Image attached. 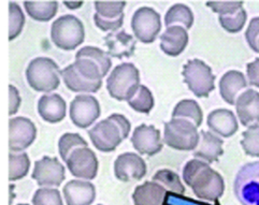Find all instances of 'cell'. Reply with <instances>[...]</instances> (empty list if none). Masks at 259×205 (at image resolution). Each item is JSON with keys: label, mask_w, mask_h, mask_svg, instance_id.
<instances>
[{"label": "cell", "mask_w": 259, "mask_h": 205, "mask_svg": "<svg viewBox=\"0 0 259 205\" xmlns=\"http://www.w3.org/2000/svg\"><path fill=\"white\" fill-rule=\"evenodd\" d=\"M74 69L90 82H102L112 67L109 54L96 46H84L75 53Z\"/></svg>", "instance_id": "cell-4"}, {"label": "cell", "mask_w": 259, "mask_h": 205, "mask_svg": "<svg viewBox=\"0 0 259 205\" xmlns=\"http://www.w3.org/2000/svg\"><path fill=\"white\" fill-rule=\"evenodd\" d=\"M236 109L243 126L259 124V92L247 89L241 93L236 100Z\"/></svg>", "instance_id": "cell-20"}, {"label": "cell", "mask_w": 259, "mask_h": 205, "mask_svg": "<svg viewBox=\"0 0 259 205\" xmlns=\"http://www.w3.org/2000/svg\"><path fill=\"white\" fill-rule=\"evenodd\" d=\"M32 205H64V200L57 188H39L33 193Z\"/></svg>", "instance_id": "cell-36"}, {"label": "cell", "mask_w": 259, "mask_h": 205, "mask_svg": "<svg viewBox=\"0 0 259 205\" xmlns=\"http://www.w3.org/2000/svg\"><path fill=\"white\" fill-rule=\"evenodd\" d=\"M163 205H221V204L219 201L214 202V204H209L205 202H200L191 198H187V196H184L183 194L167 192L165 200H163Z\"/></svg>", "instance_id": "cell-40"}, {"label": "cell", "mask_w": 259, "mask_h": 205, "mask_svg": "<svg viewBox=\"0 0 259 205\" xmlns=\"http://www.w3.org/2000/svg\"><path fill=\"white\" fill-rule=\"evenodd\" d=\"M66 167L76 179L92 181L98 174V159L96 153L89 146H82L74 149L67 160Z\"/></svg>", "instance_id": "cell-12"}, {"label": "cell", "mask_w": 259, "mask_h": 205, "mask_svg": "<svg viewBox=\"0 0 259 205\" xmlns=\"http://www.w3.org/2000/svg\"><path fill=\"white\" fill-rule=\"evenodd\" d=\"M200 134V140L197 145L198 148L195 150L194 156L197 159L206 161V164L218 161L224 153L223 140L210 131L202 130Z\"/></svg>", "instance_id": "cell-24"}, {"label": "cell", "mask_w": 259, "mask_h": 205, "mask_svg": "<svg viewBox=\"0 0 259 205\" xmlns=\"http://www.w3.org/2000/svg\"><path fill=\"white\" fill-rule=\"evenodd\" d=\"M168 191L156 182H145L137 186L133 194L135 205H163Z\"/></svg>", "instance_id": "cell-27"}, {"label": "cell", "mask_w": 259, "mask_h": 205, "mask_svg": "<svg viewBox=\"0 0 259 205\" xmlns=\"http://www.w3.org/2000/svg\"><path fill=\"white\" fill-rule=\"evenodd\" d=\"M101 114L99 101L92 95H77L70 102L69 117L74 126L86 129L95 124Z\"/></svg>", "instance_id": "cell-13"}, {"label": "cell", "mask_w": 259, "mask_h": 205, "mask_svg": "<svg viewBox=\"0 0 259 205\" xmlns=\"http://www.w3.org/2000/svg\"><path fill=\"white\" fill-rule=\"evenodd\" d=\"M194 24V14L185 5L178 4L172 6L165 16V25L168 27L181 26L184 29H191Z\"/></svg>", "instance_id": "cell-29"}, {"label": "cell", "mask_w": 259, "mask_h": 205, "mask_svg": "<svg viewBox=\"0 0 259 205\" xmlns=\"http://www.w3.org/2000/svg\"><path fill=\"white\" fill-rule=\"evenodd\" d=\"M153 182H156L161 185L168 192L177 193V194H184L185 187L181 182L180 176L172 172L171 170L162 169L157 171L153 176Z\"/></svg>", "instance_id": "cell-32"}, {"label": "cell", "mask_w": 259, "mask_h": 205, "mask_svg": "<svg viewBox=\"0 0 259 205\" xmlns=\"http://www.w3.org/2000/svg\"><path fill=\"white\" fill-rule=\"evenodd\" d=\"M94 23L102 31H117L124 23L126 2H95Z\"/></svg>", "instance_id": "cell-15"}, {"label": "cell", "mask_w": 259, "mask_h": 205, "mask_svg": "<svg viewBox=\"0 0 259 205\" xmlns=\"http://www.w3.org/2000/svg\"><path fill=\"white\" fill-rule=\"evenodd\" d=\"M25 14L22 8L14 2L9 4V41L19 37L25 26Z\"/></svg>", "instance_id": "cell-35"}, {"label": "cell", "mask_w": 259, "mask_h": 205, "mask_svg": "<svg viewBox=\"0 0 259 205\" xmlns=\"http://www.w3.org/2000/svg\"><path fill=\"white\" fill-rule=\"evenodd\" d=\"M183 179L197 198L218 202L225 191V182L209 164L199 159L188 161L183 169Z\"/></svg>", "instance_id": "cell-1"}, {"label": "cell", "mask_w": 259, "mask_h": 205, "mask_svg": "<svg viewBox=\"0 0 259 205\" xmlns=\"http://www.w3.org/2000/svg\"><path fill=\"white\" fill-rule=\"evenodd\" d=\"M98 205H102V204H98Z\"/></svg>", "instance_id": "cell-47"}, {"label": "cell", "mask_w": 259, "mask_h": 205, "mask_svg": "<svg viewBox=\"0 0 259 205\" xmlns=\"http://www.w3.org/2000/svg\"><path fill=\"white\" fill-rule=\"evenodd\" d=\"M37 110L39 116L49 124L63 122L68 111L65 99L55 92L42 95L38 101Z\"/></svg>", "instance_id": "cell-18"}, {"label": "cell", "mask_w": 259, "mask_h": 205, "mask_svg": "<svg viewBox=\"0 0 259 205\" xmlns=\"http://www.w3.org/2000/svg\"><path fill=\"white\" fill-rule=\"evenodd\" d=\"M234 191L242 205H259V161L240 168L235 178Z\"/></svg>", "instance_id": "cell-9"}, {"label": "cell", "mask_w": 259, "mask_h": 205, "mask_svg": "<svg viewBox=\"0 0 259 205\" xmlns=\"http://www.w3.org/2000/svg\"><path fill=\"white\" fill-rule=\"evenodd\" d=\"M128 105L136 112L149 114L154 108V97L148 87H145L144 85H140L135 95L128 100Z\"/></svg>", "instance_id": "cell-33"}, {"label": "cell", "mask_w": 259, "mask_h": 205, "mask_svg": "<svg viewBox=\"0 0 259 205\" xmlns=\"http://www.w3.org/2000/svg\"><path fill=\"white\" fill-rule=\"evenodd\" d=\"M198 128L189 121L182 118H172L165 124L163 142L177 150H193L199 143Z\"/></svg>", "instance_id": "cell-7"}, {"label": "cell", "mask_w": 259, "mask_h": 205, "mask_svg": "<svg viewBox=\"0 0 259 205\" xmlns=\"http://www.w3.org/2000/svg\"><path fill=\"white\" fill-rule=\"evenodd\" d=\"M247 83L242 72L237 70H230L222 76L220 81V92L222 98L228 105H236L239 92L246 88Z\"/></svg>", "instance_id": "cell-25"}, {"label": "cell", "mask_w": 259, "mask_h": 205, "mask_svg": "<svg viewBox=\"0 0 259 205\" xmlns=\"http://www.w3.org/2000/svg\"><path fill=\"white\" fill-rule=\"evenodd\" d=\"M140 86V72L131 63H123L111 71L107 79L110 96L118 101H128Z\"/></svg>", "instance_id": "cell-6"}, {"label": "cell", "mask_w": 259, "mask_h": 205, "mask_svg": "<svg viewBox=\"0 0 259 205\" xmlns=\"http://www.w3.org/2000/svg\"><path fill=\"white\" fill-rule=\"evenodd\" d=\"M114 174L120 182L140 181L146 174V164L137 153L124 152L114 162Z\"/></svg>", "instance_id": "cell-16"}, {"label": "cell", "mask_w": 259, "mask_h": 205, "mask_svg": "<svg viewBox=\"0 0 259 205\" xmlns=\"http://www.w3.org/2000/svg\"><path fill=\"white\" fill-rule=\"evenodd\" d=\"M63 198L67 205H92L96 199V188L89 181L72 179L64 186Z\"/></svg>", "instance_id": "cell-19"}, {"label": "cell", "mask_w": 259, "mask_h": 205, "mask_svg": "<svg viewBox=\"0 0 259 205\" xmlns=\"http://www.w3.org/2000/svg\"><path fill=\"white\" fill-rule=\"evenodd\" d=\"M206 6L220 15H229L242 9L243 2H208Z\"/></svg>", "instance_id": "cell-39"}, {"label": "cell", "mask_w": 259, "mask_h": 205, "mask_svg": "<svg viewBox=\"0 0 259 205\" xmlns=\"http://www.w3.org/2000/svg\"><path fill=\"white\" fill-rule=\"evenodd\" d=\"M172 118L186 119V121L192 122L198 128L202 123L203 114L201 108L195 100L185 99L180 101L176 106L174 112H172Z\"/></svg>", "instance_id": "cell-30"}, {"label": "cell", "mask_w": 259, "mask_h": 205, "mask_svg": "<svg viewBox=\"0 0 259 205\" xmlns=\"http://www.w3.org/2000/svg\"><path fill=\"white\" fill-rule=\"evenodd\" d=\"M256 53H259V39L257 41V46H256Z\"/></svg>", "instance_id": "cell-45"}, {"label": "cell", "mask_w": 259, "mask_h": 205, "mask_svg": "<svg viewBox=\"0 0 259 205\" xmlns=\"http://www.w3.org/2000/svg\"><path fill=\"white\" fill-rule=\"evenodd\" d=\"M131 122L122 114H112L89 130L93 145L102 152H111L126 140L131 132Z\"/></svg>", "instance_id": "cell-2"}, {"label": "cell", "mask_w": 259, "mask_h": 205, "mask_svg": "<svg viewBox=\"0 0 259 205\" xmlns=\"http://www.w3.org/2000/svg\"><path fill=\"white\" fill-rule=\"evenodd\" d=\"M23 5L29 18L37 22H50L55 18L58 11V3L55 0L24 2Z\"/></svg>", "instance_id": "cell-28"}, {"label": "cell", "mask_w": 259, "mask_h": 205, "mask_svg": "<svg viewBox=\"0 0 259 205\" xmlns=\"http://www.w3.org/2000/svg\"><path fill=\"white\" fill-rule=\"evenodd\" d=\"M246 72L249 84L259 88V58H256L253 63L247 64Z\"/></svg>", "instance_id": "cell-43"}, {"label": "cell", "mask_w": 259, "mask_h": 205, "mask_svg": "<svg viewBox=\"0 0 259 205\" xmlns=\"http://www.w3.org/2000/svg\"><path fill=\"white\" fill-rule=\"evenodd\" d=\"M108 54L113 58H129L136 49V40L125 30L110 32L105 38Z\"/></svg>", "instance_id": "cell-21"}, {"label": "cell", "mask_w": 259, "mask_h": 205, "mask_svg": "<svg viewBox=\"0 0 259 205\" xmlns=\"http://www.w3.org/2000/svg\"><path fill=\"white\" fill-rule=\"evenodd\" d=\"M247 19L246 11L243 9L229 15H220L221 26L230 33H237L242 30Z\"/></svg>", "instance_id": "cell-38"}, {"label": "cell", "mask_w": 259, "mask_h": 205, "mask_svg": "<svg viewBox=\"0 0 259 205\" xmlns=\"http://www.w3.org/2000/svg\"><path fill=\"white\" fill-rule=\"evenodd\" d=\"M182 74L187 87L198 98L209 97L215 88L212 69L200 59L188 61L183 67Z\"/></svg>", "instance_id": "cell-8"}, {"label": "cell", "mask_w": 259, "mask_h": 205, "mask_svg": "<svg viewBox=\"0 0 259 205\" xmlns=\"http://www.w3.org/2000/svg\"><path fill=\"white\" fill-rule=\"evenodd\" d=\"M245 38L249 47L256 53L257 41L259 39V18H254L249 22V25L245 32Z\"/></svg>", "instance_id": "cell-42"}, {"label": "cell", "mask_w": 259, "mask_h": 205, "mask_svg": "<svg viewBox=\"0 0 259 205\" xmlns=\"http://www.w3.org/2000/svg\"><path fill=\"white\" fill-rule=\"evenodd\" d=\"M62 81L69 90L80 93V95L82 93L90 95V93L97 92L102 86V82H90L84 79L82 75L77 73L72 64L62 70Z\"/></svg>", "instance_id": "cell-26"}, {"label": "cell", "mask_w": 259, "mask_h": 205, "mask_svg": "<svg viewBox=\"0 0 259 205\" xmlns=\"http://www.w3.org/2000/svg\"><path fill=\"white\" fill-rule=\"evenodd\" d=\"M29 87L34 91L51 93L56 90L62 82V70L50 57H36L30 61L25 71Z\"/></svg>", "instance_id": "cell-3"}, {"label": "cell", "mask_w": 259, "mask_h": 205, "mask_svg": "<svg viewBox=\"0 0 259 205\" xmlns=\"http://www.w3.org/2000/svg\"><path fill=\"white\" fill-rule=\"evenodd\" d=\"M188 44L187 30L181 26L168 27L160 36V48L169 56H179Z\"/></svg>", "instance_id": "cell-23"}, {"label": "cell", "mask_w": 259, "mask_h": 205, "mask_svg": "<svg viewBox=\"0 0 259 205\" xmlns=\"http://www.w3.org/2000/svg\"><path fill=\"white\" fill-rule=\"evenodd\" d=\"M30 169V159L25 151L9 153V181L16 182L27 176Z\"/></svg>", "instance_id": "cell-31"}, {"label": "cell", "mask_w": 259, "mask_h": 205, "mask_svg": "<svg viewBox=\"0 0 259 205\" xmlns=\"http://www.w3.org/2000/svg\"><path fill=\"white\" fill-rule=\"evenodd\" d=\"M242 148L247 156L259 157V124L251 125L242 133Z\"/></svg>", "instance_id": "cell-37"}, {"label": "cell", "mask_w": 259, "mask_h": 205, "mask_svg": "<svg viewBox=\"0 0 259 205\" xmlns=\"http://www.w3.org/2000/svg\"><path fill=\"white\" fill-rule=\"evenodd\" d=\"M132 28L135 37L142 43H153L161 29L160 14L149 7L139 8L132 19Z\"/></svg>", "instance_id": "cell-10"}, {"label": "cell", "mask_w": 259, "mask_h": 205, "mask_svg": "<svg viewBox=\"0 0 259 205\" xmlns=\"http://www.w3.org/2000/svg\"><path fill=\"white\" fill-rule=\"evenodd\" d=\"M82 146H89V144L79 133L66 132L58 140V153L65 162L74 149Z\"/></svg>", "instance_id": "cell-34"}, {"label": "cell", "mask_w": 259, "mask_h": 205, "mask_svg": "<svg viewBox=\"0 0 259 205\" xmlns=\"http://www.w3.org/2000/svg\"><path fill=\"white\" fill-rule=\"evenodd\" d=\"M16 205H29V204H26V203H19V204H16Z\"/></svg>", "instance_id": "cell-46"}, {"label": "cell", "mask_w": 259, "mask_h": 205, "mask_svg": "<svg viewBox=\"0 0 259 205\" xmlns=\"http://www.w3.org/2000/svg\"><path fill=\"white\" fill-rule=\"evenodd\" d=\"M132 143L135 149L146 156H154L162 149L160 131L153 125L142 124L138 126L132 136Z\"/></svg>", "instance_id": "cell-17"}, {"label": "cell", "mask_w": 259, "mask_h": 205, "mask_svg": "<svg viewBox=\"0 0 259 205\" xmlns=\"http://www.w3.org/2000/svg\"><path fill=\"white\" fill-rule=\"evenodd\" d=\"M37 139V127L25 116L9 119V149L13 152L25 151Z\"/></svg>", "instance_id": "cell-14"}, {"label": "cell", "mask_w": 259, "mask_h": 205, "mask_svg": "<svg viewBox=\"0 0 259 205\" xmlns=\"http://www.w3.org/2000/svg\"><path fill=\"white\" fill-rule=\"evenodd\" d=\"M69 10H77L83 6V2H64L63 3Z\"/></svg>", "instance_id": "cell-44"}, {"label": "cell", "mask_w": 259, "mask_h": 205, "mask_svg": "<svg viewBox=\"0 0 259 205\" xmlns=\"http://www.w3.org/2000/svg\"><path fill=\"white\" fill-rule=\"evenodd\" d=\"M50 37L53 44L59 49L73 50L84 42V24L75 15H62L52 23Z\"/></svg>", "instance_id": "cell-5"}, {"label": "cell", "mask_w": 259, "mask_h": 205, "mask_svg": "<svg viewBox=\"0 0 259 205\" xmlns=\"http://www.w3.org/2000/svg\"><path fill=\"white\" fill-rule=\"evenodd\" d=\"M31 177L41 188H58L66 178V169L58 158L45 156L34 162Z\"/></svg>", "instance_id": "cell-11"}, {"label": "cell", "mask_w": 259, "mask_h": 205, "mask_svg": "<svg viewBox=\"0 0 259 205\" xmlns=\"http://www.w3.org/2000/svg\"><path fill=\"white\" fill-rule=\"evenodd\" d=\"M206 124H208V127L213 132L224 136V138H230L239 129L237 118L234 112L226 109L212 111L208 115Z\"/></svg>", "instance_id": "cell-22"}, {"label": "cell", "mask_w": 259, "mask_h": 205, "mask_svg": "<svg viewBox=\"0 0 259 205\" xmlns=\"http://www.w3.org/2000/svg\"><path fill=\"white\" fill-rule=\"evenodd\" d=\"M21 93L13 84L9 85V116L13 117L21 108Z\"/></svg>", "instance_id": "cell-41"}]
</instances>
